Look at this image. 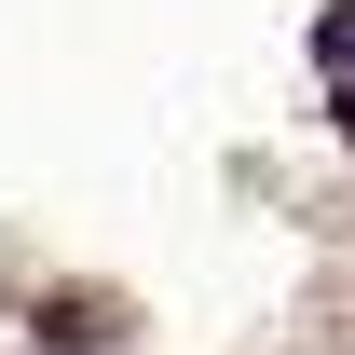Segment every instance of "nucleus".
<instances>
[{
    "label": "nucleus",
    "mask_w": 355,
    "mask_h": 355,
    "mask_svg": "<svg viewBox=\"0 0 355 355\" xmlns=\"http://www.w3.org/2000/svg\"><path fill=\"white\" fill-rule=\"evenodd\" d=\"M314 55H328V69H342V83H355V0H342V14H328V42H314Z\"/></svg>",
    "instance_id": "1"
}]
</instances>
